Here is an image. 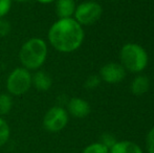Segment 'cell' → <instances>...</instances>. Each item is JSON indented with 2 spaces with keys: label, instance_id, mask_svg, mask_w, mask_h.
I'll list each match as a JSON object with an SVG mask.
<instances>
[{
  "label": "cell",
  "instance_id": "cell-6",
  "mask_svg": "<svg viewBox=\"0 0 154 153\" xmlns=\"http://www.w3.org/2000/svg\"><path fill=\"white\" fill-rule=\"evenodd\" d=\"M68 122L69 115L66 108L61 105H56L45 112L42 124L46 131L51 133H58L67 126Z\"/></svg>",
  "mask_w": 154,
  "mask_h": 153
},
{
  "label": "cell",
  "instance_id": "cell-20",
  "mask_svg": "<svg viewBox=\"0 0 154 153\" xmlns=\"http://www.w3.org/2000/svg\"><path fill=\"white\" fill-rule=\"evenodd\" d=\"M146 148L148 153H154V127L150 129L146 136Z\"/></svg>",
  "mask_w": 154,
  "mask_h": 153
},
{
  "label": "cell",
  "instance_id": "cell-15",
  "mask_svg": "<svg viewBox=\"0 0 154 153\" xmlns=\"http://www.w3.org/2000/svg\"><path fill=\"white\" fill-rule=\"evenodd\" d=\"M82 153H109V149L100 142H95L86 146Z\"/></svg>",
  "mask_w": 154,
  "mask_h": 153
},
{
  "label": "cell",
  "instance_id": "cell-18",
  "mask_svg": "<svg viewBox=\"0 0 154 153\" xmlns=\"http://www.w3.org/2000/svg\"><path fill=\"white\" fill-rule=\"evenodd\" d=\"M12 8V0H0V19L4 18L10 13Z\"/></svg>",
  "mask_w": 154,
  "mask_h": 153
},
{
  "label": "cell",
  "instance_id": "cell-12",
  "mask_svg": "<svg viewBox=\"0 0 154 153\" xmlns=\"http://www.w3.org/2000/svg\"><path fill=\"white\" fill-rule=\"evenodd\" d=\"M109 153H144L137 144L131 141L116 142L109 149Z\"/></svg>",
  "mask_w": 154,
  "mask_h": 153
},
{
  "label": "cell",
  "instance_id": "cell-10",
  "mask_svg": "<svg viewBox=\"0 0 154 153\" xmlns=\"http://www.w3.org/2000/svg\"><path fill=\"white\" fill-rule=\"evenodd\" d=\"M56 14L59 19L73 18L77 3L75 0H56Z\"/></svg>",
  "mask_w": 154,
  "mask_h": 153
},
{
  "label": "cell",
  "instance_id": "cell-17",
  "mask_svg": "<svg viewBox=\"0 0 154 153\" xmlns=\"http://www.w3.org/2000/svg\"><path fill=\"white\" fill-rule=\"evenodd\" d=\"M116 136H114L113 134H111V133H103V134L101 135V139H100V143L103 144L105 147H107L108 149H110V148L112 147V146H114V144L116 143Z\"/></svg>",
  "mask_w": 154,
  "mask_h": 153
},
{
  "label": "cell",
  "instance_id": "cell-3",
  "mask_svg": "<svg viewBox=\"0 0 154 153\" xmlns=\"http://www.w3.org/2000/svg\"><path fill=\"white\" fill-rule=\"evenodd\" d=\"M120 60L126 72L140 74L146 69L149 57L146 49L136 43H127L121 48Z\"/></svg>",
  "mask_w": 154,
  "mask_h": 153
},
{
  "label": "cell",
  "instance_id": "cell-21",
  "mask_svg": "<svg viewBox=\"0 0 154 153\" xmlns=\"http://www.w3.org/2000/svg\"><path fill=\"white\" fill-rule=\"evenodd\" d=\"M36 1L39 2V3H41V4H49V3L55 2L56 0H36Z\"/></svg>",
  "mask_w": 154,
  "mask_h": 153
},
{
  "label": "cell",
  "instance_id": "cell-16",
  "mask_svg": "<svg viewBox=\"0 0 154 153\" xmlns=\"http://www.w3.org/2000/svg\"><path fill=\"white\" fill-rule=\"evenodd\" d=\"M101 78L97 75H91L85 80V83H84V87L86 89H94L97 86L101 84Z\"/></svg>",
  "mask_w": 154,
  "mask_h": 153
},
{
  "label": "cell",
  "instance_id": "cell-22",
  "mask_svg": "<svg viewBox=\"0 0 154 153\" xmlns=\"http://www.w3.org/2000/svg\"><path fill=\"white\" fill-rule=\"evenodd\" d=\"M12 1H17V2H26V1H29V0H12Z\"/></svg>",
  "mask_w": 154,
  "mask_h": 153
},
{
  "label": "cell",
  "instance_id": "cell-9",
  "mask_svg": "<svg viewBox=\"0 0 154 153\" xmlns=\"http://www.w3.org/2000/svg\"><path fill=\"white\" fill-rule=\"evenodd\" d=\"M32 86H34L38 91L46 92L53 86V79L44 70H37L32 75Z\"/></svg>",
  "mask_w": 154,
  "mask_h": 153
},
{
  "label": "cell",
  "instance_id": "cell-4",
  "mask_svg": "<svg viewBox=\"0 0 154 153\" xmlns=\"http://www.w3.org/2000/svg\"><path fill=\"white\" fill-rule=\"evenodd\" d=\"M32 87V74L24 67H17L6 79V90L11 96H23Z\"/></svg>",
  "mask_w": 154,
  "mask_h": 153
},
{
  "label": "cell",
  "instance_id": "cell-2",
  "mask_svg": "<svg viewBox=\"0 0 154 153\" xmlns=\"http://www.w3.org/2000/svg\"><path fill=\"white\" fill-rule=\"evenodd\" d=\"M48 54L47 43L39 37L26 40L19 50V60L27 70H39L45 63Z\"/></svg>",
  "mask_w": 154,
  "mask_h": 153
},
{
  "label": "cell",
  "instance_id": "cell-13",
  "mask_svg": "<svg viewBox=\"0 0 154 153\" xmlns=\"http://www.w3.org/2000/svg\"><path fill=\"white\" fill-rule=\"evenodd\" d=\"M11 137V128L8 123L0 116V148L3 147Z\"/></svg>",
  "mask_w": 154,
  "mask_h": 153
},
{
  "label": "cell",
  "instance_id": "cell-14",
  "mask_svg": "<svg viewBox=\"0 0 154 153\" xmlns=\"http://www.w3.org/2000/svg\"><path fill=\"white\" fill-rule=\"evenodd\" d=\"M13 107V99L11 94L1 93L0 94V116L6 115L10 113Z\"/></svg>",
  "mask_w": 154,
  "mask_h": 153
},
{
  "label": "cell",
  "instance_id": "cell-1",
  "mask_svg": "<svg viewBox=\"0 0 154 153\" xmlns=\"http://www.w3.org/2000/svg\"><path fill=\"white\" fill-rule=\"evenodd\" d=\"M85 33L81 24L73 18L58 19L48 29L49 44L59 53L70 54L81 47Z\"/></svg>",
  "mask_w": 154,
  "mask_h": 153
},
{
  "label": "cell",
  "instance_id": "cell-11",
  "mask_svg": "<svg viewBox=\"0 0 154 153\" xmlns=\"http://www.w3.org/2000/svg\"><path fill=\"white\" fill-rule=\"evenodd\" d=\"M150 88V80L144 75H137L130 85V91L134 96H143Z\"/></svg>",
  "mask_w": 154,
  "mask_h": 153
},
{
  "label": "cell",
  "instance_id": "cell-8",
  "mask_svg": "<svg viewBox=\"0 0 154 153\" xmlns=\"http://www.w3.org/2000/svg\"><path fill=\"white\" fill-rule=\"evenodd\" d=\"M66 110L69 115L75 118H84L90 113V105L86 100L79 96H75L67 101Z\"/></svg>",
  "mask_w": 154,
  "mask_h": 153
},
{
  "label": "cell",
  "instance_id": "cell-19",
  "mask_svg": "<svg viewBox=\"0 0 154 153\" xmlns=\"http://www.w3.org/2000/svg\"><path fill=\"white\" fill-rule=\"evenodd\" d=\"M11 29H12L11 23L4 18L0 19V37H6L10 35Z\"/></svg>",
  "mask_w": 154,
  "mask_h": 153
},
{
  "label": "cell",
  "instance_id": "cell-7",
  "mask_svg": "<svg viewBox=\"0 0 154 153\" xmlns=\"http://www.w3.org/2000/svg\"><path fill=\"white\" fill-rule=\"evenodd\" d=\"M100 78L102 81L108 84H118L126 77V69L121 63L110 62L102 66L100 69Z\"/></svg>",
  "mask_w": 154,
  "mask_h": 153
},
{
  "label": "cell",
  "instance_id": "cell-5",
  "mask_svg": "<svg viewBox=\"0 0 154 153\" xmlns=\"http://www.w3.org/2000/svg\"><path fill=\"white\" fill-rule=\"evenodd\" d=\"M103 14V8L97 1H84L78 4L75 8L73 19L82 26L94 24L100 20Z\"/></svg>",
  "mask_w": 154,
  "mask_h": 153
}]
</instances>
